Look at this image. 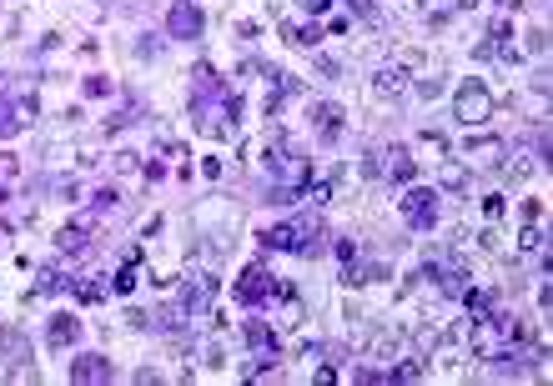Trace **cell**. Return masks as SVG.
Segmentation results:
<instances>
[{
  "label": "cell",
  "instance_id": "6da1fadb",
  "mask_svg": "<svg viewBox=\"0 0 553 386\" xmlns=\"http://www.w3.org/2000/svg\"><path fill=\"white\" fill-rule=\"evenodd\" d=\"M166 30H172L176 40H191V35H201V10L191 6V0H181V6L172 10V20H166Z\"/></svg>",
  "mask_w": 553,
  "mask_h": 386
},
{
  "label": "cell",
  "instance_id": "5b68a950",
  "mask_svg": "<svg viewBox=\"0 0 553 386\" xmlns=\"http://www.w3.org/2000/svg\"><path fill=\"white\" fill-rule=\"evenodd\" d=\"M237 296H247V301H257V296H272V286H267V271H262V266H251V271H247V281L237 286Z\"/></svg>",
  "mask_w": 553,
  "mask_h": 386
},
{
  "label": "cell",
  "instance_id": "277c9868",
  "mask_svg": "<svg viewBox=\"0 0 553 386\" xmlns=\"http://www.w3.org/2000/svg\"><path fill=\"white\" fill-rule=\"evenodd\" d=\"M76 381H111V367H106V356H81L71 367Z\"/></svg>",
  "mask_w": 553,
  "mask_h": 386
},
{
  "label": "cell",
  "instance_id": "7a4b0ae2",
  "mask_svg": "<svg viewBox=\"0 0 553 386\" xmlns=\"http://www.w3.org/2000/svg\"><path fill=\"white\" fill-rule=\"evenodd\" d=\"M483 116H488V91H483V85H463V96H458V121L478 125Z\"/></svg>",
  "mask_w": 553,
  "mask_h": 386
},
{
  "label": "cell",
  "instance_id": "3957f363",
  "mask_svg": "<svg viewBox=\"0 0 553 386\" xmlns=\"http://www.w3.org/2000/svg\"><path fill=\"white\" fill-rule=\"evenodd\" d=\"M433 216H438L433 191H413V196H408V221L413 226H433Z\"/></svg>",
  "mask_w": 553,
  "mask_h": 386
},
{
  "label": "cell",
  "instance_id": "8992f818",
  "mask_svg": "<svg viewBox=\"0 0 553 386\" xmlns=\"http://www.w3.org/2000/svg\"><path fill=\"white\" fill-rule=\"evenodd\" d=\"M71 336H76V326H71V316H56V326H51V341H56V346H66Z\"/></svg>",
  "mask_w": 553,
  "mask_h": 386
}]
</instances>
